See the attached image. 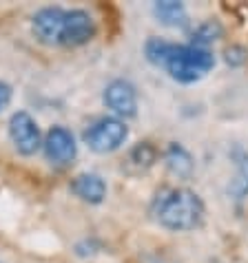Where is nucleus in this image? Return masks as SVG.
Here are the masks:
<instances>
[{
	"instance_id": "3",
	"label": "nucleus",
	"mask_w": 248,
	"mask_h": 263,
	"mask_svg": "<svg viewBox=\"0 0 248 263\" xmlns=\"http://www.w3.org/2000/svg\"><path fill=\"white\" fill-rule=\"evenodd\" d=\"M129 128L120 118H100L84 133V142L96 153H113L127 142Z\"/></svg>"
},
{
	"instance_id": "13",
	"label": "nucleus",
	"mask_w": 248,
	"mask_h": 263,
	"mask_svg": "<svg viewBox=\"0 0 248 263\" xmlns=\"http://www.w3.org/2000/svg\"><path fill=\"white\" fill-rule=\"evenodd\" d=\"M131 159H133L135 164H140V166H142V164L149 166L153 159H155V148H153L151 144H147V142H144V144H137L135 148L131 151Z\"/></svg>"
},
{
	"instance_id": "15",
	"label": "nucleus",
	"mask_w": 248,
	"mask_h": 263,
	"mask_svg": "<svg viewBox=\"0 0 248 263\" xmlns=\"http://www.w3.org/2000/svg\"><path fill=\"white\" fill-rule=\"evenodd\" d=\"M9 102H11V86L0 80V113L9 106Z\"/></svg>"
},
{
	"instance_id": "7",
	"label": "nucleus",
	"mask_w": 248,
	"mask_h": 263,
	"mask_svg": "<svg viewBox=\"0 0 248 263\" xmlns=\"http://www.w3.org/2000/svg\"><path fill=\"white\" fill-rule=\"evenodd\" d=\"M104 104L120 118H133L137 113L135 86L127 80H113L104 89Z\"/></svg>"
},
{
	"instance_id": "2",
	"label": "nucleus",
	"mask_w": 248,
	"mask_h": 263,
	"mask_svg": "<svg viewBox=\"0 0 248 263\" xmlns=\"http://www.w3.org/2000/svg\"><path fill=\"white\" fill-rule=\"evenodd\" d=\"M153 215L160 221V226L175 232L195 230L204 219V203L198 193L188 188H171L157 195Z\"/></svg>"
},
{
	"instance_id": "1",
	"label": "nucleus",
	"mask_w": 248,
	"mask_h": 263,
	"mask_svg": "<svg viewBox=\"0 0 248 263\" xmlns=\"http://www.w3.org/2000/svg\"><path fill=\"white\" fill-rule=\"evenodd\" d=\"M149 62L164 67L173 80L182 84H191L202 80L215 67V58L208 49H200L193 45H173V42L151 38L144 47Z\"/></svg>"
},
{
	"instance_id": "11",
	"label": "nucleus",
	"mask_w": 248,
	"mask_h": 263,
	"mask_svg": "<svg viewBox=\"0 0 248 263\" xmlns=\"http://www.w3.org/2000/svg\"><path fill=\"white\" fill-rule=\"evenodd\" d=\"M166 164L173 173L178 175H188L193 171V157L188 155L186 148H182L180 144H171L166 151Z\"/></svg>"
},
{
	"instance_id": "10",
	"label": "nucleus",
	"mask_w": 248,
	"mask_h": 263,
	"mask_svg": "<svg viewBox=\"0 0 248 263\" xmlns=\"http://www.w3.org/2000/svg\"><path fill=\"white\" fill-rule=\"evenodd\" d=\"M153 11L160 23L169 25V27H184L186 25V9L182 3H175V0H162V3H155L153 5Z\"/></svg>"
},
{
	"instance_id": "5",
	"label": "nucleus",
	"mask_w": 248,
	"mask_h": 263,
	"mask_svg": "<svg viewBox=\"0 0 248 263\" xmlns=\"http://www.w3.org/2000/svg\"><path fill=\"white\" fill-rule=\"evenodd\" d=\"M93 35H96V23H93L89 11H84V9L64 11L60 45H64V47H80V45H86Z\"/></svg>"
},
{
	"instance_id": "14",
	"label": "nucleus",
	"mask_w": 248,
	"mask_h": 263,
	"mask_svg": "<svg viewBox=\"0 0 248 263\" xmlns=\"http://www.w3.org/2000/svg\"><path fill=\"white\" fill-rule=\"evenodd\" d=\"M246 55L248 53H246L242 47H233V49L226 51V62L233 64V67H237V64H244L246 62Z\"/></svg>"
},
{
	"instance_id": "6",
	"label": "nucleus",
	"mask_w": 248,
	"mask_h": 263,
	"mask_svg": "<svg viewBox=\"0 0 248 263\" xmlns=\"http://www.w3.org/2000/svg\"><path fill=\"white\" fill-rule=\"evenodd\" d=\"M45 155L51 164H58V166H64V164H71L76 159V153H78V146H76V137L71 135L69 128L64 126H54L47 133L45 142Z\"/></svg>"
},
{
	"instance_id": "9",
	"label": "nucleus",
	"mask_w": 248,
	"mask_h": 263,
	"mask_svg": "<svg viewBox=\"0 0 248 263\" xmlns=\"http://www.w3.org/2000/svg\"><path fill=\"white\" fill-rule=\"evenodd\" d=\"M71 193L76 197H80L82 201L89 203H102L107 197V184L100 175L93 173H82L71 181Z\"/></svg>"
},
{
	"instance_id": "4",
	"label": "nucleus",
	"mask_w": 248,
	"mask_h": 263,
	"mask_svg": "<svg viewBox=\"0 0 248 263\" xmlns=\"http://www.w3.org/2000/svg\"><path fill=\"white\" fill-rule=\"evenodd\" d=\"M9 137L16 151L20 155H33L36 151L42 146L40 140V128L38 122H36L27 111H16L9 120Z\"/></svg>"
},
{
	"instance_id": "8",
	"label": "nucleus",
	"mask_w": 248,
	"mask_h": 263,
	"mask_svg": "<svg viewBox=\"0 0 248 263\" xmlns=\"http://www.w3.org/2000/svg\"><path fill=\"white\" fill-rule=\"evenodd\" d=\"M64 11L62 7H42L33 16V33L36 38L45 45H60V33L64 23Z\"/></svg>"
},
{
	"instance_id": "12",
	"label": "nucleus",
	"mask_w": 248,
	"mask_h": 263,
	"mask_svg": "<svg viewBox=\"0 0 248 263\" xmlns=\"http://www.w3.org/2000/svg\"><path fill=\"white\" fill-rule=\"evenodd\" d=\"M222 35V27L217 25V23H202L198 29L193 31V40H191V45L193 47H200V49H206L210 42H215L217 38Z\"/></svg>"
}]
</instances>
